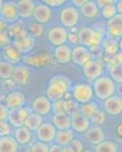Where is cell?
Masks as SVG:
<instances>
[{
    "label": "cell",
    "mask_w": 122,
    "mask_h": 152,
    "mask_svg": "<svg viewBox=\"0 0 122 152\" xmlns=\"http://www.w3.org/2000/svg\"><path fill=\"white\" fill-rule=\"evenodd\" d=\"M52 110L55 113V114L65 113V100H60L53 102Z\"/></svg>",
    "instance_id": "42"
},
{
    "label": "cell",
    "mask_w": 122,
    "mask_h": 152,
    "mask_svg": "<svg viewBox=\"0 0 122 152\" xmlns=\"http://www.w3.org/2000/svg\"><path fill=\"white\" fill-rule=\"evenodd\" d=\"M52 15V11L51 8L46 4H39L36 6L34 12H33V18L36 22L40 24H45L49 21Z\"/></svg>",
    "instance_id": "15"
},
{
    "label": "cell",
    "mask_w": 122,
    "mask_h": 152,
    "mask_svg": "<svg viewBox=\"0 0 122 152\" xmlns=\"http://www.w3.org/2000/svg\"><path fill=\"white\" fill-rule=\"evenodd\" d=\"M44 4L51 7H59L61 5H64L65 1V0H45L43 1Z\"/></svg>",
    "instance_id": "46"
},
{
    "label": "cell",
    "mask_w": 122,
    "mask_h": 152,
    "mask_svg": "<svg viewBox=\"0 0 122 152\" xmlns=\"http://www.w3.org/2000/svg\"><path fill=\"white\" fill-rule=\"evenodd\" d=\"M111 78L118 84H122V63L112 65L109 69Z\"/></svg>",
    "instance_id": "35"
},
{
    "label": "cell",
    "mask_w": 122,
    "mask_h": 152,
    "mask_svg": "<svg viewBox=\"0 0 122 152\" xmlns=\"http://www.w3.org/2000/svg\"><path fill=\"white\" fill-rule=\"evenodd\" d=\"M17 10L19 17L22 18H28L33 15L36 5L34 2L31 0H21L17 2Z\"/></svg>",
    "instance_id": "19"
},
{
    "label": "cell",
    "mask_w": 122,
    "mask_h": 152,
    "mask_svg": "<svg viewBox=\"0 0 122 152\" xmlns=\"http://www.w3.org/2000/svg\"><path fill=\"white\" fill-rule=\"evenodd\" d=\"M70 88L68 79L63 75H57L51 79L46 90V97L52 102H55L63 98Z\"/></svg>",
    "instance_id": "1"
},
{
    "label": "cell",
    "mask_w": 122,
    "mask_h": 152,
    "mask_svg": "<svg viewBox=\"0 0 122 152\" xmlns=\"http://www.w3.org/2000/svg\"><path fill=\"white\" fill-rule=\"evenodd\" d=\"M116 8H117L118 13L122 15V0L117 2V3H116Z\"/></svg>",
    "instance_id": "53"
},
{
    "label": "cell",
    "mask_w": 122,
    "mask_h": 152,
    "mask_svg": "<svg viewBox=\"0 0 122 152\" xmlns=\"http://www.w3.org/2000/svg\"><path fill=\"white\" fill-rule=\"evenodd\" d=\"M43 123V117L41 115L36 113H31L27 118L24 126L30 131L36 132Z\"/></svg>",
    "instance_id": "27"
},
{
    "label": "cell",
    "mask_w": 122,
    "mask_h": 152,
    "mask_svg": "<svg viewBox=\"0 0 122 152\" xmlns=\"http://www.w3.org/2000/svg\"><path fill=\"white\" fill-rule=\"evenodd\" d=\"M9 36L15 38V40H19L28 36V31L21 23H15L9 28L8 31Z\"/></svg>",
    "instance_id": "29"
},
{
    "label": "cell",
    "mask_w": 122,
    "mask_h": 152,
    "mask_svg": "<svg viewBox=\"0 0 122 152\" xmlns=\"http://www.w3.org/2000/svg\"><path fill=\"white\" fill-rule=\"evenodd\" d=\"M116 89L115 81L108 76H102L96 79L93 85L94 94L100 100H105L113 96Z\"/></svg>",
    "instance_id": "2"
},
{
    "label": "cell",
    "mask_w": 122,
    "mask_h": 152,
    "mask_svg": "<svg viewBox=\"0 0 122 152\" xmlns=\"http://www.w3.org/2000/svg\"><path fill=\"white\" fill-rule=\"evenodd\" d=\"M0 43H1V46L2 47H8V44L9 43V33H7L6 31H2L1 32V34H0Z\"/></svg>",
    "instance_id": "47"
},
{
    "label": "cell",
    "mask_w": 122,
    "mask_h": 152,
    "mask_svg": "<svg viewBox=\"0 0 122 152\" xmlns=\"http://www.w3.org/2000/svg\"><path fill=\"white\" fill-rule=\"evenodd\" d=\"M69 146L74 152H82L84 151L83 150L84 147H83L82 142L78 139H74L72 142H70Z\"/></svg>",
    "instance_id": "44"
},
{
    "label": "cell",
    "mask_w": 122,
    "mask_h": 152,
    "mask_svg": "<svg viewBox=\"0 0 122 152\" xmlns=\"http://www.w3.org/2000/svg\"><path fill=\"white\" fill-rule=\"evenodd\" d=\"M86 139L92 145H98L105 140V133L99 126H95L89 129L85 134Z\"/></svg>",
    "instance_id": "22"
},
{
    "label": "cell",
    "mask_w": 122,
    "mask_h": 152,
    "mask_svg": "<svg viewBox=\"0 0 122 152\" xmlns=\"http://www.w3.org/2000/svg\"><path fill=\"white\" fill-rule=\"evenodd\" d=\"M18 143L12 136L1 137L0 139V152H17Z\"/></svg>",
    "instance_id": "24"
},
{
    "label": "cell",
    "mask_w": 122,
    "mask_h": 152,
    "mask_svg": "<svg viewBox=\"0 0 122 152\" xmlns=\"http://www.w3.org/2000/svg\"><path fill=\"white\" fill-rule=\"evenodd\" d=\"M5 104L9 109H16L21 107L25 102L24 94L20 91H12L5 97Z\"/></svg>",
    "instance_id": "17"
},
{
    "label": "cell",
    "mask_w": 122,
    "mask_h": 152,
    "mask_svg": "<svg viewBox=\"0 0 122 152\" xmlns=\"http://www.w3.org/2000/svg\"><path fill=\"white\" fill-rule=\"evenodd\" d=\"M9 110L5 104H1L0 106V119L1 121H5L9 119Z\"/></svg>",
    "instance_id": "45"
},
{
    "label": "cell",
    "mask_w": 122,
    "mask_h": 152,
    "mask_svg": "<svg viewBox=\"0 0 122 152\" xmlns=\"http://www.w3.org/2000/svg\"><path fill=\"white\" fill-rule=\"evenodd\" d=\"M103 48L108 56H114L118 53L119 44L113 39H106L103 42Z\"/></svg>",
    "instance_id": "34"
},
{
    "label": "cell",
    "mask_w": 122,
    "mask_h": 152,
    "mask_svg": "<svg viewBox=\"0 0 122 152\" xmlns=\"http://www.w3.org/2000/svg\"><path fill=\"white\" fill-rule=\"evenodd\" d=\"M15 82L13 80L8 79L4 81L3 84H2V87H3L4 90H5V88H7V89L10 90L13 87H15Z\"/></svg>",
    "instance_id": "49"
},
{
    "label": "cell",
    "mask_w": 122,
    "mask_h": 152,
    "mask_svg": "<svg viewBox=\"0 0 122 152\" xmlns=\"http://www.w3.org/2000/svg\"><path fill=\"white\" fill-rule=\"evenodd\" d=\"M1 16L2 20L7 23L15 22L19 17L17 10V5L13 2L3 3V2L1 1Z\"/></svg>",
    "instance_id": "11"
},
{
    "label": "cell",
    "mask_w": 122,
    "mask_h": 152,
    "mask_svg": "<svg viewBox=\"0 0 122 152\" xmlns=\"http://www.w3.org/2000/svg\"><path fill=\"white\" fill-rule=\"evenodd\" d=\"M56 132V128L52 123H44L36 132V135L40 142L46 143L54 140Z\"/></svg>",
    "instance_id": "10"
},
{
    "label": "cell",
    "mask_w": 122,
    "mask_h": 152,
    "mask_svg": "<svg viewBox=\"0 0 122 152\" xmlns=\"http://www.w3.org/2000/svg\"><path fill=\"white\" fill-rule=\"evenodd\" d=\"M28 31L31 36L34 37H40L43 36V33H44V28L42 24L34 22L28 26Z\"/></svg>",
    "instance_id": "37"
},
{
    "label": "cell",
    "mask_w": 122,
    "mask_h": 152,
    "mask_svg": "<svg viewBox=\"0 0 122 152\" xmlns=\"http://www.w3.org/2000/svg\"><path fill=\"white\" fill-rule=\"evenodd\" d=\"M117 145L110 141H104L96 147V152H117Z\"/></svg>",
    "instance_id": "36"
},
{
    "label": "cell",
    "mask_w": 122,
    "mask_h": 152,
    "mask_svg": "<svg viewBox=\"0 0 122 152\" xmlns=\"http://www.w3.org/2000/svg\"><path fill=\"white\" fill-rule=\"evenodd\" d=\"M89 121L86 116H83L80 111L71 116V127L77 132H84L89 129Z\"/></svg>",
    "instance_id": "16"
},
{
    "label": "cell",
    "mask_w": 122,
    "mask_h": 152,
    "mask_svg": "<svg viewBox=\"0 0 122 152\" xmlns=\"http://www.w3.org/2000/svg\"><path fill=\"white\" fill-rule=\"evenodd\" d=\"M32 109L34 113L41 116L47 115L52 109V101L46 96H40L33 100L32 103Z\"/></svg>",
    "instance_id": "13"
},
{
    "label": "cell",
    "mask_w": 122,
    "mask_h": 152,
    "mask_svg": "<svg viewBox=\"0 0 122 152\" xmlns=\"http://www.w3.org/2000/svg\"><path fill=\"white\" fill-rule=\"evenodd\" d=\"M14 70V66L7 61H2L0 63V76L2 79H10Z\"/></svg>",
    "instance_id": "33"
},
{
    "label": "cell",
    "mask_w": 122,
    "mask_h": 152,
    "mask_svg": "<svg viewBox=\"0 0 122 152\" xmlns=\"http://www.w3.org/2000/svg\"><path fill=\"white\" fill-rule=\"evenodd\" d=\"M86 2H87V0H74V1H72L73 4L75 5L76 7L78 8H82L86 3Z\"/></svg>",
    "instance_id": "52"
},
{
    "label": "cell",
    "mask_w": 122,
    "mask_h": 152,
    "mask_svg": "<svg viewBox=\"0 0 122 152\" xmlns=\"http://www.w3.org/2000/svg\"><path fill=\"white\" fill-rule=\"evenodd\" d=\"M11 133V127L9 123L5 121L0 122V135L1 137L9 136Z\"/></svg>",
    "instance_id": "43"
},
{
    "label": "cell",
    "mask_w": 122,
    "mask_h": 152,
    "mask_svg": "<svg viewBox=\"0 0 122 152\" xmlns=\"http://www.w3.org/2000/svg\"><path fill=\"white\" fill-rule=\"evenodd\" d=\"M91 121L97 125H101L105 122V116L102 111L99 110L91 117Z\"/></svg>",
    "instance_id": "41"
},
{
    "label": "cell",
    "mask_w": 122,
    "mask_h": 152,
    "mask_svg": "<svg viewBox=\"0 0 122 152\" xmlns=\"http://www.w3.org/2000/svg\"><path fill=\"white\" fill-rule=\"evenodd\" d=\"M74 133L71 130H62V131H58L56 132L55 141L57 145L61 146H68L74 139Z\"/></svg>",
    "instance_id": "26"
},
{
    "label": "cell",
    "mask_w": 122,
    "mask_h": 152,
    "mask_svg": "<svg viewBox=\"0 0 122 152\" xmlns=\"http://www.w3.org/2000/svg\"><path fill=\"white\" fill-rule=\"evenodd\" d=\"M78 40L81 46L86 47H96L100 44L102 39V33L95 31L89 27L81 28L78 33Z\"/></svg>",
    "instance_id": "3"
},
{
    "label": "cell",
    "mask_w": 122,
    "mask_h": 152,
    "mask_svg": "<svg viewBox=\"0 0 122 152\" xmlns=\"http://www.w3.org/2000/svg\"><path fill=\"white\" fill-rule=\"evenodd\" d=\"M104 107L108 114L117 116L122 112V98L117 95H113L104 101Z\"/></svg>",
    "instance_id": "14"
},
{
    "label": "cell",
    "mask_w": 122,
    "mask_h": 152,
    "mask_svg": "<svg viewBox=\"0 0 122 152\" xmlns=\"http://www.w3.org/2000/svg\"><path fill=\"white\" fill-rule=\"evenodd\" d=\"M21 53L15 47H11L8 46L5 47V51H4V56H5L6 61L12 64L17 63L21 59Z\"/></svg>",
    "instance_id": "31"
},
{
    "label": "cell",
    "mask_w": 122,
    "mask_h": 152,
    "mask_svg": "<svg viewBox=\"0 0 122 152\" xmlns=\"http://www.w3.org/2000/svg\"><path fill=\"white\" fill-rule=\"evenodd\" d=\"M118 14V13L117 8H116V5L115 4L106 5L102 9V15L104 18L108 19V21L115 17V15H117Z\"/></svg>",
    "instance_id": "39"
},
{
    "label": "cell",
    "mask_w": 122,
    "mask_h": 152,
    "mask_svg": "<svg viewBox=\"0 0 122 152\" xmlns=\"http://www.w3.org/2000/svg\"><path fill=\"white\" fill-rule=\"evenodd\" d=\"M52 120V124L59 131L68 130L71 127V116L66 113L54 114Z\"/></svg>",
    "instance_id": "23"
},
{
    "label": "cell",
    "mask_w": 122,
    "mask_h": 152,
    "mask_svg": "<svg viewBox=\"0 0 122 152\" xmlns=\"http://www.w3.org/2000/svg\"><path fill=\"white\" fill-rule=\"evenodd\" d=\"M99 9V8L96 2L87 1L86 3L81 8V12L84 17L87 18H93L98 15Z\"/></svg>",
    "instance_id": "30"
},
{
    "label": "cell",
    "mask_w": 122,
    "mask_h": 152,
    "mask_svg": "<svg viewBox=\"0 0 122 152\" xmlns=\"http://www.w3.org/2000/svg\"><path fill=\"white\" fill-rule=\"evenodd\" d=\"M30 77V73L29 69L26 66H18L15 68L12 79L15 82V84L25 85L29 82Z\"/></svg>",
    "instance_id": "20"
},
{
    "label": "cell",
    "mask_w": 122,
    "mask_h": 152,
    "mask_svg": "<svg viewBox=\"0 0 122 152\" xmlns=\"http://www.w3.org/2000/svg\"><path fill=\"white\" fill-rule=\"evenodd\" d=\"M0 25H1V32L5 31V29L7 28V22L2 19L1 20V23H0Z\"/></svg>",
    "instance_id": "54"
},
{
    "label": "cell",
    "mask_w": 122,
    "mask_h": 152,
    "mask_svg": "<svg viewBox=\"0 0 122 152\" xmlns=\"http://www.w3.org/2000/svg\"><path fill=\"white\" fill-rule=\"evenodd\" d=\"M23 62L33 67L40 68L52 63L54 62V59L51 54L45 52L24 57Z\"/></svg>",
    "instance_id": "5"
},
{
    "label": "cell",
    "mask_w": 122,
    "mask_h": 152,
    "mask_svg": "<svg viewBox=\"0 0 122 152\" xmlns=\"http://www.w3.org/2000/svg\"><path fill=\"white\" fill-rule=\"evenodd\" d=\"M65 110L66 113L71 116L74 113L80 111L78 102L71 99L65 100Z\"/></svg>",
    "instance_id": "38"
},
{
    "label": "cell",
    "mask_w": 122,
    "mask_h": 152,
    "mask_svg": "<svg viewBox=\"0 0 122 152\" xmlns=\"http://www.w3.org/2000/svg\"><path fill=\"white\" fill-rule=\"evenodd\" d=\"M94 91L90 85L87 84H78L73 90V97L74 100L81 104H86L93 99Z\"/></svg>",
    "instance_id": "6"
},
{
    "label": "cell",
    "mask_w": 122,
    "mask_h": 152,
    "mask_svg": "<svg viewBox=\"0 0 122 152\" xmlns=\"http://www.w3.org/2000/svg\"><path fill=\"white\" fill-rule=\"evenodd\" d=\"M117 91L119 94L122 95V84H119L117 88Z\"/></svg>",
    "instance_id": "57"
},
{
    "label": "cell",
    "mask_w": 122,
    "mask_h": 152,
    "mask_svg": "<svg viewBox=\"0 0 122 152\" xmlns=\"http://www.w3.org/2000/svg\"><path fill=\"white\" fill-rule=\"evenodd\" d=\"M79 12L74 6H67L64 8L60 12L59 19L64 27L73 28L79 21Z\"/></svg>",
    "instance_id": "4"
},
{
    "label": "cell",
    "mask_w": 122,
    "mask_h": 152,
    "mask_svg": "<svg viewBox=\"0 0 122 152\" xmlns=\"http://www.w3.org/2000/svg\"><path fill=\"white\" fill-rule=\"evenodd\" d=\"M99 110L97 105L94 102H88L83 104L80 107V113L83 116H86L88 119H91L92 116Z\"/></svg>",
    "instance_id": "32"
},
{
    "label": "cell",
    "mask_w": 122,
    "mask_h": 152,
    "mask_svg": "<svg viewBox=\"0 0 122 152\" xmlns=\"http://www.w3.org/2000/svg\"><path fill=\"white\" fill-rule=\"evenodd\" d=\"M103 66L99 61L90 60L83 66V72L89 80L98 79L102 73Z\"/></svg>",
    "instance_id": "9"
},
{
    "label": "cell",
    "mask_w": 122,
    "mask_h": 152,
    "mask_svg": "<svg viewBox=\"0 0 122 152\" xmlns=\"http://www.w3.org/2000/svg\"><path fill=\"white\" fill-rule=\"evenodd\" d=\"M32 133L31 131L25 126L21 128H17L15 133V138L17 142V143L21 145H24L29 143L31 140Z\"/></svg>",
    "instance_id": "28"
},
{
    "label": "cell",
    "mask_w": 122,
    "mask_h": 152,
    "mask_svg": "<svg viewBox=\"0 0 122 152\" xmlns=\"http://www.w3.org/2000/svg\"><path fill=\"white\" fill-rule=\"evenodd\" d=\"M115 2H115V1H111V0H108V1H104V0H99V1H97L96 2V3H97V5H98L99 8H100V9H102V8H104L105 6H106V5H114L115 4Z\"/></svg>",
    "instance_id": "48"
},
{
    "label": "cell",
    "mask_w": 122,
    "mask_h": 152,
    "mask_svg": "<svg viewBox=\"0 0 122 152\" xmlns=\"http://www.w3.org/2000/svg\"><path fill=\"white\" fill-rule=\"evenodd\" d=\"M54 57L61 64H67L72 60V50L65 44L57 47L54 51Z\"/></svg>",
    "instance_id": "18"
},
{
    "label": "cell",
    "mask_w": 122,
    "mask_h": 152,
    "mask_svg": "<svg viewBox=\"0 0 122 152\" xmlns=\"http://www.w3.org/2000/svg\"><path fill=\"white\" fill-rule=\"evenodd\" d=\"M82 152H93V151H91L90 150H88V149H86V150H84Z\"/></svg>",
    "instance_id": "59"
},
{
    "label": "cell",
    "mask_w": 122,
    "mask_h": 152,
    "mask_svg": "<svg viewBox=\"0 0 122 152\" xmlns=\"http://www.w3.org/2000/svg\"><path fill=\"white\" fill-rule=\"evenodd\" d=\"M31 113L28 108L19 107L10 110L9 115V121L15 127L21 128L24 126L27 118Z\"/></svg>",
    "instance_id": "8"
},
{
    "label": "cell",
    "mask_w": 122,
    "mask_h": 152,
    "mask_svg": "<svg viewBox=\"0 0 122 152\" xmlns=\"http://www.w3.org/2000/svg\"><path fill=\"white\" fill-rule=\"evenodd\" d=\"M49 148L44 142H38L33 144L30 148V152H49Z\"/></svg>",
    "instance_id": "40"
},
{
    "label": "cell",
    "mask_w": 122,
    "mask_h": 152,
    "mask_svg": "<svg viewBox=\"0 0 122 152\" xmlns=\"http://www.w3.org/2000/svg\"><path fill=\"white\" fill-rule=\"evenodd\" d=\"M62 152H74L72 151V149L70 148V146H65V147L63 148V150H62Z\"/></svg>",
    "instance_id": "56"
},
{
    "label": "cell",
    "mask_w": 122,
    "mask_h": 152,
    "mask_svg": "<svg viewBox=\"0 0 122 152\" xmlns=\"http://www.w3.org/2000/svg\"><path fill=\"white\" fill-rule=\"evenodd\" d=\"M117 133H118V135L121 138H122V123L118 126Z\"/></svg>",
    "instance_id": "55"
},
{
    "label": "cell",
    "mask_w": 122,
    "mask_h": 152,
    "mask_svg": "<svg viewBox=\"0 0 122 152\" xmlns=\"http://www.w3.org/2000/svg\"><path fill=\"white\" fill-rule=\"evenodd\" d=\"M68 40L71 43L74 44V43H77L79 40H78V34H75L74 33H70L68 34Z\"/></svg>",
    "instance_id": "50"
},
{
    "label": "cell",
    "mask_w": 122,
    "mask_h": 152,
    "mask_svg": "<svg viewBox=\"0 0 122 152\" xmlns=\"http://www.w3.org/2000/svg\"><path fill=\"white\" fill-rule=\"evenodd\" d=\"M47 37L49 43L57 47L65 44L68 39V34L64 27L56 26L49 31Z\"/></svg>",
    "instance_id": "7"
},
{
    "label": "cell",
    "mask_w": 122,
    "mask_h": 152,
    "mask_svg": "<svg viewBox=\"0 0 122 152\" xmlns=\"http://www.w3.org/2000/svg\"><path fill=\"white\" fill-rule=\"evenodd\" d=\"M108 34L114 37H122V15L118 14L107 22Z\"/></svg>",
    "instance_id": "21"
},
{
    "label": "cell",
    "mask_w": 122,
    "mask_h": 152,
    "mask_svg": "<svg viewBox=\"0 0 122 152\" xmlns=\"http://www.w3.org/2000/svg\"><path fill=\"white\" fill-rule=\"evenodd\" d=\"M63 148L59 145H54L50 147L49 152H62Z\"/></svg>",
    "instance_id": "51"
},
{
    "label": "cell",
    "mask_w": 122,
    "mask_h": 152,
    "mask_svg": "<svg viewBox=\"0 0 122 152\" xmlns=\"http://www.w3.org/2000/svg\"><path fill=\"white\" fill-rule=\"evenodd\" d=\"M91 60V53L84 46H78L72 50V61L74 64L84 66Z\"/></svg>",
    "instance_id": "12"
},
{
    "label": "cell",
    "mask_w": 122,
    "mask_h": 152,
    "mask_svg": "<svg viewBox=\"0 0 122 152\" xmlns=\"http://www.w3.org/2000/svg\"><path fill=\"white\" fill-rule=\"evenodd\" d=\"M14 47L21 53H28L34 47V40L30 36L19 40H15Z\"/></svg>",
    "instance_id": "25"
},
{
    "label": "cell",
    "mask_w": 122,
    "mask_h": 152,
    "mask_svg": "<svg viewBox=\"0 0 122 152\" xmlns=\"http://www.w3.org/2000/svg\"><path fill=\"white\" fill-rule=\"evenodd\" d=\"M118 44H119V49L122 51V38L120 40V41H119Z\"/></svg>",
    "instance_id": "58"
}]
</instances>
